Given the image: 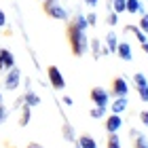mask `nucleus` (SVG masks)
<instances>
[{
    "instance_id": "nucleus-32",
    "label": "nucleus",
    "mask_w": 148,
    "mask_h": 148,
    "mask_svg": "<svg viewBox=\"0 0 148 148\" xmlns=\"http://www.w3.org/2000/svg\"><path fill=\"white\" fill-rule=\"evenodd\" d=\"M25 148H42V146H40V144H36V142H30V144L25 146Z\"/></svg>"
},
{
    "instance_id": "nucleus-28",
    "label": "nucleus",
    "mask_w": 148,
    "mask_h": 148,
    "mask_svg": "<svg viewBox=\"0 0 148 148\" xmlns=\"http://www.w3.org/2000/svg\"><path fill=\"white\" fill-rule=\"evenodd\" d=\"M4 119H6V108H4V104L0 102V123H4Z\"/></svg>"
},
{
    "instance_id": "nucleus-24",
    "label": "nucleus",
    "mask_w": 148,
    "mask_h": 148,
    "mask_svg": "<svg viewBox=\"0 0 148 148\" xmlns=\"http://www.w3.org/2000/svg\"><path fill=\"white\" fill-rule=\"evenodd\" d=\"M136 91H138V95H140V99H142V102H148V85L136 87Z\"/></svg>"
},
{
    "instance_id": "nucleus-16",
    "label": "nucleus",
    "mask_w": 148,
    "mask_h": 148,
    "mask_svg": "<svg viewBox=\"0 0 148 148\" xmlns=\"http://www.w3.org/2000/svg\"><path fill=\"white\" fill-rule=\"evenodd\" d=\"M0 57H2V62H4V70H9L15 66V55L9 51V49H0Z\"/></svg>"
},
{
    "instance_id": "nucleus-2",
    "label": "nucleus",
    "mask_w": 148,
    "mask_h": 148,
    "mask_svg": "<svg viewBox=\"0 0 148 148\" xmlns=\"http://www.w3.org/2000/svg\"><path fill=\"white\" fill-rule=\"evenodd\" d=\"M40 6H42V13L51 19H59V21L68 19V11L59 0H40Z\"/></svg>"
},
{
    "instance_id": "nucleus-26",
    "label": "nucleus",
    "mask_w": 148,
    "mask_h": 148,
    "mask_svg": "<svg viewBox=\"0 0 148 148\" xmlns=\"http://www.w3.org/2000/svg\"><path fill=\"white\" fill-rule=\"evenodd\" d=\"M85 19H87V23H89V25H95V23H97V15H95V13L85 15Z\"/></svg>"
},
{
    "instance_id": "nucleus-1",
    "label": "nucleus",
    "mask_w": 148,
    "mask_h": 148,
    "mask_svg": "<svg viewBox=\"0 0 148 148\" xmlns=\"http://www.w3.org/2000/svg\"><path fill=\"white\" fill-rule=\"evenodd\" d=\"M66 38L70 45V53L74 57H83L89 51V38H87V30H80L76 19L70 17L68 25H66Z\"/></svg>"
},
{
    "instance_id": "nucleus-12",
    "label": "nucleus",
    "mask_w": 148,
    "mask_h": 148,
    "mask_svg": "<svg viewBox=\"0 0 148 148\" xmlns=\"http://www.w3.org/2000/svg\"><path fill=\"white\" fill-rule=\"evenodd\" d=\"M127 108H129V99H127V97H116V99L112 102V112H114V114L125 112Z\"/></svg>"
},
{
    "instance_id": "nucleus-22",
    "label": "nucleus",
    "mask_w": 148,
    "mask_h": 148,
    "mask_svg": "<svg viewBox=\"0 0 148 148\" xmlns=\"http://www.w3.org/2000/svg\"><path fill=\"white\" fill-rule=\"evenodd\" d=\"M106 23H108L110 28H114V25L119 23V13H114V11H110L108 15H106Z\"/></svg>"
},
{
    "instance_id": "nucleus-34",
    "label": "nucleus",
    "mask_w": 148,
    "mask_h": 148,
    "mask_svg": "<svg viewBox=\"0 0 148 148\" xmlns=\"http://www.w3.org/2000/svg\"><path fill=\"white\" fill-rule=\"evenodd\" d=\"M0 70H4V62H2V57H0Z\"/></svg>"
},
{
    "instance_id": "nucleus-7",
    "label": "nucleus",
    "mask_w": 148,
    "mask_h": 148,
    "mask_svg": "<svg viewBox=\"0 0 148 148\" xmlns=\"http://www.w3.org/2000/svg\"><path fill=\"white\" fill-rule=\"evenodd\" d=\"M121 125H123V119H121V114H108L106 116V121H104V127H106V131H119L121 129Z\"/></svg>"
},
{
    "instance_id": "nucleus-35",
    "label": "nucleus",
    "mask_w": 148,
    "mask_h": 148,
    "mask_svg": "<svg viewBox=\"0 0 148 148\" xmlns=\"http://www.w3.org/2000/svg\"><path fill=\"white\" fill-rule=\"evenodd\" d=\"M9 148H17V146H9Z\"/></svg>"
},
{
    "instance_id": "nucleus-9",
    "label": "nucleus",
    "mask_w": 148,
    "mask_h": 148,
    "mask_svg": "<svg viewBox=\"0 0 148 148\" xmlns=\"http://www.w3.org/2000/svg\"><path fill=\"white\" fill-rule=\"evenodd\" d=\"M116 55L123 59V62H131V57H133L131 45H129V42H119V47H116Z\"/></svg>"
},
{
    "instance_id": "nucleus-4",
    "label": "nucleus",
    "mask_w": 148,
    "mask_h": 148,
    "mask_svg": "<svg viewBox=\"0 0 148 148\" xmlns=\"http://www.w3.org/2000/svg\"><path fill=\"white\" fill-rule=\"evenodd\" d=\"M21 85V72H19L17 66L6 70V78H4V89L6 91H15L17 87Z\"/></svg>"
},
{
    "instance_id": "nucleus-21",
    "label": "nucleus",
    "mask_w": 148,
    "mask_h": 148,
    "mask_svg": "<svg viewBox=\"0 0 148 148\" xmlns=\"http://www.w3.org/2000/svg\"><path fill=\"white\" fill-rule=\"evenodd\" d=\"M133 85H136V87H144V85H148L146 74H142V72H136V74H133Z\"/></svg>"
},
{
    "instance_id": "nucleus-18",
    "label": "nucleus",
    "mask_w": 148,
    "mask_h": 148,
    "mask_svg": "<svg viewBox=\"0 0 148 148\" xmlns=\"http://www.w3.org/2000/svg\"><path fill=\"white\" fill-rule=\"evenodd\" d=\"M106 110H108V106H93L91 112H89V116L93 121H97V119H104L106 116Z\"/></svg>"
},
{
    "instance_id": "nucleus-8",
    "label": "nucleus",
    "mask_w": 148,
    "mask_h": 148,
    "mask_svg": "<svg viewBox=\"0 0 148 148\" xmlns=\"http://www.w3.org/2000/svg\"><path fill=\"white\" fill-rule=\"evenodd\" d=\"M64 119V125H62V138L66 140V142H76V136H74V127H72V123L66 116H62Z\"/></svg>"
},
{
    "instance_id": "nucleus-3",
    "label": "nucleus",
    "mask_w": 148,
    "mask_h": 148,
    "mask_svg": "<svg viewBox=\"0 0 148 148\" xmlns=\"http://www.w3.org/2000/svg\"><path fill=\"white\" fill-rule=\"evenodd\" d=\"M110 95L112 97H127V93H129V85H127V80L123 76H114L110 80Z\"/></svg>"
},
{
    "instance_id": "nucleus-29",
    "label": "nucleus",
    "mask_w": 148,
    "mask_h": 148,
    "mask_svg": "<svg viewBox=\"0 0 148 148\" xmlns=\"http://www.w3.org/2000/svg\"><path fill=\"white\" fill-rule=\"evenodd\" d=\"M6 25V15H4V11L0 9V28H4Z\"/></svg>"
},
{
    "instance_id": "nucleus-30",
    "label": "nucleus",
    "mask_w": 148,
    "mask_h": 148,
    "mask_svg": "<svg viewBox=\"0 0 148 148\" xmlns=\"http://www.w3.org/2000/svg\"><path fill=\"white\" fill-rule=\"evenodd\" d=\"M64 104L66 106H72V97L70 95H64Z\"/></svg>"
},
{
    "instance_id": "nucleus-27",
    "label": "nucleus",
    "mask_w": 148,
    "mask_h": 148,
    "mask_svg": "<svg viewBox=\"0 0 148 148\" xmlns=\"http://www.w3.org/2000/svg\"><path fill=\"white\" fill-rule=\"evenodd\" d=\"M138 114H140V121L148 127V110H142V112H138Z\"/></svg>"
},
{
    "instance_id": "nucleus-31",
    "label": "nucleus",
    "mask_w": 148,
    "mask_h": 148,
    "mask_svg": "<svg viewBox=\"0 0 148 148\" xmlns=\"http://www.w3.org/2000/svg\"><path fill=\"white\" fill-rule=\"evenodd\" d=\"M97 2H99V0H85V4H87V6H95Z\"/></svg>"
},
{
    "instance_id": "nucleus-13",
    "label": "nucleus",
    "mask_w": 148,
    "mask_h": 148,
    "mask_svg": "<svg viewBox=\"0 0 148 148\" xmlns=\"http://www.w3.org/2000/svg\"><path fill=\"white\" fill-rule=\"evenodd\" d=\"M30 119H32V110H30V106L28 104H23L21 106V112H19V121H17V125L19 127H25L30 123Z\"/></svg>"
},
{
    "instance_id": "nucleus-6",
    "label": "nucleus",
    "mask_w": 148,
    "mask_h": 148,
    "mask_svg": "<svg viewBox=\"0 0 148 148\" xmlns=\"http://www.w3.org/2000/svg\"><path fill=\"white\" fill-rule=\"evenodd\" d=\"M89 99L95 106H108L110 104V93L104 89V87H93L89 91Z\"/></svg>"
},
{
    "instance_id": "nucleus-17",
    "label": "nucleus",
    "mask_w": 148,
    "mask_h": 148,
    "mask_svg": "<svg viewBox=\"0 0 148 148\" xmlns=\"http://www.w3.org/2000/svg\"><path fill=\"white\" fill-rule=\"evenodd\" d=\"M23 104H28L30 108H32V106H38V104H40V97L36 95L34 91L25 89V93H23Z\"/></svg>"
},
{
    "instance_id": "nucleus-19",
    "label": "nucleus",
    "mask_w": 148,
    "mask_h": 148,
    "mask_svg": "<svg viewBox=\"0 0 148 148\" xmlns=\"http://www.w3.org/2000/svg\"><path fill=\"white\" fill-rule=\"evenodd\" d=\"M106 148H121V140L116 136V131H110L106 138Z\"/></svg>"
},
{
    "instance_id": "nucleus-36",
    "label": "nucleus",
    "mask_w": 148,
    "mask_h": 148,
    "mask_svg": "<svg viewBox=\"0 0 148 148\" xmlns=\"http://www.w3.org/2000/svg\"><path fill=\"white\" fill-rule=\"evenodd\" d=\"M0 102H2V95H0Z\"/></svg>"
},
{
    "instance_id": "nucleus-25",
    "label": "nucleus",
    "mask_w": 148,
    "mask_h": 148,
    "mask_svg": "<svg viewBox=\"0 0 148 148\" xmlns=\"http://www.w3.org/2000/svg\"><path fill=\"white\" fill-rule=\"evenodd\" d=\"M110 4L114 6V13H125V0H112Z\"/></svg>"
},
{
    "instance_id": "nucleus-20",
    "label": "nucleus",
    "mask_w": 148,
    "mask_h": 148,
    "mask_svg": "<svg viewBox=\"0 0 148 148\" xmlns=\"http://www.w3.org/2000/svg\"><path fill=\"white\" fill-rule=\"evenodd\" d=\"M133 148H148V140L144 133H136L133 136Z\"/></svg>"
},
{
    "instance_id": "nucleus-15",
    "label": "nucleus",
    "mask_w": 148,
    "mask_h": 148,
    "mask_svg": "<svg viewBox=\"0 0 148 148\" xmlns=\"http://www.w3.org/2000/svg\"><path fill=\"white\" fill-rule=\"evenodd\" d=\"M116 47H119V38L114 32H108L106 34V51L108 53H116Z\"/></svg>"
},
{
    "instance_id": "nucleus-33",
    "label": "nucleus",
    "mask_w": 148,
    "mask_h": 148,
    "mask_svg": "<svg viewBox=\"0 0 148 148\" xmlns=\"http://www.w3.org/2000/svg\"><path fill=\"white\" fill-rule=\"evenodd\" d=\"M142 51H144L146 55H148V42H144V45H142Z\"/></svg>"
},
{
    "instance_id": "nucleus-23",
    "label": "nucleus",
    "mask_w": 148,
    "mask_h": 148,
    "mask_svg": "<svg viewBox=\"0 0 148 148\" xmlns=\"http://www.w3.org/2000/svg\"><path fill=\"white\" fill-rule=\"evenodd\" d=\"M138 28L144 32V34H148V13H142V17H140V23Z\"/></svg>"
},
{
    "instance_id": "nucleus-10",
    "label": "nucleus",
    "mask_w": 148,
    "mask_h": 148,
    "mask_svg": "<svg viewBox=\"0 0 148 148\" xmlns=\"http://www.w3.org/2000/svg\"><path fill=\"white\" fill-rule=\"evenodd\" d=\"M89 49H91V53H93V57H95V59H99L102 55H106V53H108V51L104 49V45L99 42L97 38H93V40H89Z\"/></svg>"
},
{
    "instance_id": "nucleus-14",
    "label": "nucleus",
    "mask_w": 148,
    "mask_h": 148,
    "mask_svg": "<svg viewBox=\"0 0 148 148\" xmlns=\"http://www.w3.org/2000/svg\"><path fill=\"white\" fill-rule=\"evenodd\" d=\"M125 11L129 13V15H138V13H144L142 4H140V0H125Z\"/></svg>"
},
{
    "instance_id": "nucleus-11",
    "label": "nucleus",
    "mask_w": 148,
    "mask_h": 148,
    "mask_svg": "<svg viewBox=\"0 0 148 148\" xmlns=\"http://www.w3.org/2000/svg\"><path fill=\"white\" fill-rule=\"evenodd\" d=\"M76 144H78V148H97L95 138H91L89 133H83V136H78Z\"/></svg>"
},
{
    "instance_id": "nucleus-5",
    "label": "nucleus",
    "mask_w": 148,
    "mask_h": 148,
    "mask_svg": "<svg viewBox=\"0 0 148 148\" xmlns=\"http://www.w3.org/2000/svg\"><path fill=\"white\" fill-rule=\"evenodd\" d=\"M47 76H49V80H51V87H53L55 91H62L64 87H66L64 74H62V70H59L57 66H49V68H47Z\"/></svg>"
}]
</instances>
